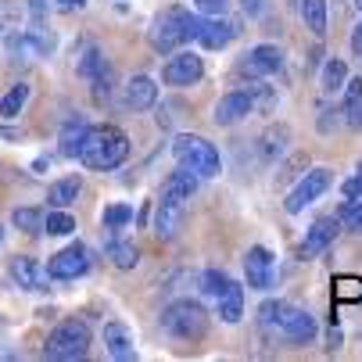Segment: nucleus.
Returning <instances> with one entry per match:
<instances>
[{"label": "nucleus", "mask_w": 362, "mask_h": 362, "mask_svg": "<svg viewBox=\"0 0 362 362\" xmlns=\"http://www.w3.org/2000/svg\"><path fill=\"white\" fill-rule=\"evenodd\" d=\"M126 158H129V136L122 129H115V126H93V129H86V136L79 144V162L86 169L108 173V169H119Z\"/></svg>", "instance_id": "nucleus-1"}, {"label": "nucleus", "mask_w": 362, "mask_h": 362, "mask_svg": "<svg viewBox=\"0 0 362 362\" xmlns=\"http://www.w3.org/2000/svg\"><path fill=\"white\" fill-rule=\"evenodd\" d=\"M162 330L173 334L176 341H201L204 334H209V313L190 298L173 301L162 313Z\"/></svg>", "instance_id": "nucleus-2"}, {"label": "nucleus", "mask_w": 362, "mask_h": 362, "mask_svg": "<svg viewBox=\"0 0 362 362\" xmlns=\"http://www.w3.org/2000/svg\"><path fill=\"white\" fill-rule=\"evenodd\" d=\"M173 154L176 162L187 165L190 173H197L201 180H212L223 173V162H219V151L204 140V136H176L173 144Z\"/></svg>", "instance_id": "nucleus-3"}, {"label": "nucleus", "mask_w": 362, "mask_h": 362, "mask_svg": "<svg viewBox=\"0 0 362 362\" xmlns=\"http://www.w3.org/2000/svg\"><path fill=\"white\" fill-rule=\"evenodd\" d=\"M86 348H90V327L83 320H65L54 334L47 337L43 355L58 358V362H76V358L86 355Z\"/></svg>", "instance_id": "nucleus-4"}, {"label": "nucleus", "mask_w": 362, "mask_h": 362, "mask_svg": "<svg viewBox=\"0 0 362 362\" xmlns=\"http://www.w3.org/2000/svg\"><path fill=\"white\" fill-rule=\"evenodd\" d=\"M187 18H190V11H183V8H165L158 18H154L151 22V43H154V50L173 54L180 43H187Z\"/></svg>", "instance_id": "nucleus-5"}, {"label": "nucleus", "mask_w": 362, "mask_h": 362, "mask_svg": "<svg viewBox=\"0 0 362 362\" xmlns=\"http://www.w3.org/2000/svg\"><path fill=\"white\" fill-rule=\"evenodd\" d=\"M330 187H334V173H330V169H313V173H305V180L287 194L284 209H287L291 216H298V212H305L313 201H320Z\"/></svg>", "instance_id": "nucleus-6"}, {"label": "nucleus", "mask_w": 362, "mask_h": 362, "mask_svg": "<svg viewBox=\"0 0 362 362\" xmlns=\"http://www.w3.org/2000/svg\"><path fill=\"white\" fill-rule=\"evenodd\" d=\"M244 276H247V287L251 291H269L273 284H276V262H273V251L269 247H262V244H255V247H247V255H244Z\"/></svg>", "instance_id": "nucleus-7"}, {"label": "nucleus", "mask_w": 362, "mask_h": 362, "mask_svg": "<svg viewBox=\"0 0 362 362\" xmlns=\"http://www.w3.org/2000/svg\"><path fill=\"white\" fill-rule=\"evenodd\" d=\"M187 201L190 197H183V194H176V190H162V201H158V212H154V233L158 237H176L180 233V226H183V216H187Z\"/></svg>", "instance_id": "nucleus-8"}, {"label": "nucleus", "mask_w": 362, "mask_h": 362, "mask_svg": "<svg viewBox=\"0 0 362 362\" xmlns=\"http://www.w3.org/2000/svg\"><path fill=\"white\" fill-rule=\"evenodd\" d=\"M201 76H204V62L194 54V50H180V54H173L162 69V79L169 86H194Z\"/></svg>", "instance_id": "nucleus-9"}, {"label": "nucleus", "mask_w": 362, "mask_h": 362, "mask_svg": "<svg viewBox=\"0 0 362 362\" xmlns=\"http://www.w3.org/2000/svg\"><path fill=\"white\" fill-rule=\"evenodd\" d=\"M276 330L280 337L294 341V344H308V341H316V320L305 313V308H294V305H284V313L276 320Z\"/></svg>", "instance_id": "nucleus-10"}, {"label": "nucleus", "mask_w": 362, "mask_h": 362, "mask_svg": "<svg viewBox=\"0 0 362 362\" xmlns=\"http://www.w3.org/2000/svg\"><path fill=\"white\" fill-rule=\"evenodd\" d=\"M90 269V251L83 244H69L65 251H58L54 258L47 262V273L54 280H76Z\"/></svg>", "instance_id": "nucleus-11"}, {"label": "nucleus", "mask_w": 362, "mask_h": 362, "mask_svg": "<svg viewBox=\"0 0 362 362\" xmlns=\"http://www.w3.org/2000/svg\"><path fill=\"white\" fill-rule=\"evenodd\" d=\"M280 65H284L280 47H273V43H258V47H251L247 54H244L240 72H244V76H255V79H262V76L280 72Z\"/></svg>", "instance_id": "nucleus-12"}, {"label": "nucleus", "mask_w": 362, "mask_h": 362, "mask_svg": "<svg viewBox=\"0 0 362 362\" xmlns=\"http://www.w3.org/2000/svg\"><path fill=\"white\" fill-rule=\"evenodd\" d=\"M337 233H341V219H337V216H323V219H316L313 226H308L305 240H301V258H316V255H323V251L337 240Z\"/></svg>", "instance_id": "nucleus-13"}, {"label": "nucleus", "mask_w": 362, "mask_h": 362, "mask_svg": "<svg viewBox=\"0 0 362 362\" xmlns=\"http://www.w3.org/2000/svg\"><path fill=\"white\" fill-rule=\"evenodd\" d=\"M237 36V25L223 15H212V18H197V29H194V40H201V47L209 50H223L230 47V40Z\"/></svg>", "instance_id": "nucleus-14"}, {"label": "nucleus", "mask_w": 362, "mask_h": 362, "mask_svg": "<svg viewBox=\"0 0 362 362\" xmlns=\"http://www.w3.org/2000/svg\"><path fill=\"white\" fill-rule=\"evenodd\" d=\"M11 276H15V284L22 287V291H47V269L36 262V258H29V255H15L11 258Z\"/></svg>", "instance_id": "nucleus-15"}, {"label": "nucleus", "mask_w": 362, "mask_h": 362, "mask_svg": "<svg viewBox=\"0 0 362 362\" xmlns=\"http://www.w3.org/2000/svg\"><path fill=\"white\" fill-rule=\"evenodd\" d=\"M255 108H251V97L244 93V90H230L219 105H216V126H237L240 119H247Z\"/></svg>", "instance_id": "nucleus-16"}, {"label": "nucleus", "mask_w": 362, "mask_h": 362, "mask_svg": "<svg viewBox=\"0 0 362 362\" xmlns=\"http://www.w3.org/2000/svg\"><path fill=\"white\" fill-rule=\"evenodd\" d=\"M154 100H158V86H154L151 76H136V79L126 83V105H129L133 112L154 108Z\"/></svg>", "instance_id": "nucleus-17"}, {"label": "nucleus", "mask_w": 362, "mask_h": 362, "mask_svg": "<svg viewBox=\"0 0 362 362\" xmlns=\"http://www.w3.org/2000/svg\"><path fill=\"white\" fill-rule=\"evenodd\" d=\"M105 344H108V355H112V358H119V362L136 358L133 334H129V327H122V323H108V327H105Z\"/></svg>", "instance_id": "nucleus-18"}, {"label": "nucleus", "mask_w": 362, "mask_h": 362, "mask_svg": "<svg viewBox=\"0 0 362 362\" xmlns=\"http://www.w3.org/2000/svg\"><path fill=\"white\" fill-rule=\"evenodd\" d=\"M216 305H219V320H223V323H240V320H244V287L230 280Z\"/></svg>", "instance_id": "nucleus-19"}, {"label": "nucleus", "mask_w": 362, "mask_h": 362, "mask_svg": "<svg viewBox=\"0 0 362 362\" xmlns=\"http://www.w3.org/2000/svg\"><path fill=\"white\" fill-rule=\"evenodd\" d=\"M298 15L313 36H327V0H301Z\"/></svg>", "instance_id": "nucleus-20"}, {"label": "nucleus", "mask_w": 362, "mask_h": 362, "mask_svg": "<svg viewBox=\"0 0 362 362\" xmlns=\"http://www.w3.org/2000/svg\"><path fill=\"white\" fill-rule=\"evenodd\" d=\"M79 190H83V180H79V176H65V180H58L54 187L47 190L50 209H69V204H76Z\"/></svg>", "instance_id": "nucleus-21"}, {"label": "nucleus", "mask_w": 362, "mask_h": 362, "mask_svg": "<svg viewBox=\"0 0 362 362\" xmlns=\"http://www.w3.org/2000/svg\"><path fill=\"white\" fill-rule=\"evenodd\" d=\"M86 129L90 126L83 119H69L65 122V129H62V154H65V158H79V144H83Z\"/></svg>", "instance_id": "nucleus-22"}, {"label": "nucleus", "mask_w": 362, "mask_h": 362, "mask_svg": "<svg viewBox=\"0 0 362 362\" xmlns=\"http://www.w3.org/2000/svg\"><path fill=\"white\" fill-rule=\"evenodd\" d=\"M344 83H348V65H344L341 58H330V62L323 65V79H320L323 93H341Z\"/></svg>", "instance_id": "nucleus-23"}, {"label": "nucleus", "mask_w": 362, "mask_h": 362, "mask_svg": "<svg viewBox=\"0 0 362 362\" xmlns=\"http://www.w3.org/2000/svg\"><path fill=\"white\" fill-rule=\"evenodd\" d=\"M108 258H112V266L115 269H133L136 266V258H140V251L129 244V240H108Z\"/></svg>", "instance_id": "nucleus-24"}, {"label": "nucleus", "mask_w": 362, "mask_h": 362, "mask_svg": "<svg viewBox=\"0 0 362 362\" xmlns=\"http://www.w3.org/2000/svg\"><path fill=\"white\" fill-rule=\"evenodd\" d=\"M244 93L251 97V108H255V112H273V108H276V90L266 86V83L255 79V83L244 86Z\"/></svg>", "instance_id": "nucleus-25"}, {"label": "nucleus", "mask_w": 362, "mask_h": 362, "mask_svg": "<svg viewBox=\"0 0 362 362\" xmlns=\"http://www.w3.org/2000/svg\"><path fill=\"white\" fill-rule=\"evenodd\" d=\"M341 112L348 115V122L358 126V119H362V79L344 83V105H341Z\"/></svg>", "instance_id": "nucleus-26"}, {"label": "nucleus", "mask_w": 362, "mask_h": 362, "mask_svg": "<svg viewBox=\"0 0 362 362\" xmlns=\"http://www.w3.org/2000/svg\"><path fill=\"white\" fill-rule=\"evenodd\" d=\"M25 100H29V86H25V83L11 86L4 97H0V115H4V119H15V115L25 108Z\"/></svg>", "instance_id": "nucleus-27"}, {"label": "nucleus", "mask_w": 362, "mask_h": 362, "mask_svg": "<svg viewBox=\"0 0 362 362\" xmlns=\"http://www.w3.org/2000/svg\"><path fill=\"white\" fill-rule=\"evenodd\" d=\"M43 233H50V237L76 233V219H72L65 209H54V212H47V219H43Z\"/></svg>", "instance_id": "nucleus-28"}, {"label": "nucleus", "mask_w": 362, "mask_h": 362, "mask_svg": "<svg viewBox=\"0 0 362 362\" xmlns=\"http://www.w3.org/2000/svg\"><path fill=\"white\" fill-rule=\"evenodd\" d=\"M43 219H47L43 209H15L11 212V223L25 233H43Z\"/></svg>", "instance_id": "nucleus-29"}, {"label": "nucleus", "mask_w": 362, "mask_h": 362, "mask_svg": "<svg viewBox=\"0 0 362 362\" xmlns=\"http://www.w3.org/2000/svg\"><path fill=\"white\" fill-rule=\"evenodd\" d=\"M79 76H86V79H93V76H100V72H105L108 65H105V58H100V50L97 47H86V54L79 58Z\"/></svg>", "instance_id": "nucleus-30"}, {"label": "nucleus", "mask_w": 362, "mask_h": 362, "mask_svg": "<svg viewBox=\"0 0 362 362\" xmlns=\"http://www.w3.org/2000/svg\"><path fill=\"white\" fill-rule=\"evenodd\" d=\"M100 223H105V230H122L126 223H133V209L129 204H112V209H105Z\"/></svg>", "instance_id": "nucleus-31"}, {"label": "nucleus", "mask_w": 362, "mask_h": 362, "mask_svg": "<svg viewBox=\"0 0 362 362\" xmlns=\"http://www.w3.org/2000/svg\"><path fill=\"white\" fill-rule=\"evenodd\" d=\"M334 298L337 301H362V280L358 276H341L334 284Z\"/></svg>", "instance_id": "nucleus-32"}, {"label": "nucleus", "mask_w": 362, "mask_h": 362, "mask_svg": "<svg viewBox=\"0 0 362 362\" xmlns=\"http://www.w3.org/2000/svg\"><path fill=\"white\" fill-rule=\"evenodd\" d=\"M226 284H230V276L219 273V269H209V273L201 276V291L209 294V298H216V301H219V294L226 291Z\"/></svg>", "instance_id": "nucleus-33"}, {"label": "nucleus", "mask_w": 362, "mask_h": 362, "mask_svg": "<svg viewBox=\"0 0 362 362\" xmlns=\"http://www.w3.org/2000/svg\"><path fill=\"white\" fill-rule=\"evenodd\" d=\"M341 226H348V230H355V233H362V201H348L344 209H341Z\"/></svg>", "instance_id": "nucleus-34"}, {"label": "nucleus", "mask_w": 362, "mask_h": 362, "mask_svg": "<svg viewBox=\"0 0 362 362\" xmlns=\"http://www.w3.org/2000/svg\"><path fill=\"white\" fill-rule=\"evenodd\" d=\"M280 313H284V301H266L262 308H258V323H262L266 330H276Z\"/></svg>", "instance_id": "nucleus-35"}, {"label": "nucleus", "mask_w": 362, "mask_h": 362, "mask_svg": "<svg viewBox=\"0 0 362 362\" xmlns=\"http://www.w3.org/2000/svg\"><path fill=\"white\" fill-rule=\"evenodd\" d=\"M240 8H244L247 18H262L269 11V0H240Z\"/></svg>", "instance_id": "nucleus-36"}, {"label": "nucleus", "mask_w": 362, "mask_h": 362, "mask_svg": "<svg viewBox=\"0 0 362 362\" xmlns=\"http://www.w3.org/2000/svg\"><path fill=\"white\" fill-rule=\"evenodd\" d=\"M4 29H18V11L15 4H0V33Z\"/></svg>", "instance_id": "nucleus-37"}, {"label": "nucleus", "mask_w": 362, "mask_h": 362, "mask_svg": "<svg viewBox=\"0 0 362 362\" xmlns=\"http://www.w3.org/2000/svg\"><path fill=\"white\" fill-rule=\"evenodd\" d=\"M194 8L201 15H223L226 11V0H194Z\"/></svg>", "instance_id": "nucleus-38"}, {"label": "nucleus", "mask_w": 362, "mask_h": 362, "mask_svg": "<svg viewBox=\"0 0 362 362\" xmlns=\"http://www.w3.org/2000/svg\"><path fill=\"white\" fill-rule=\"evenodd\" d=\"M29 15H33V25H43V18H47V0H29Z\"/></svg>", "instance_id": "nucleus-39"}, {"label": "nucleus", "mask_w": 362, "mask_h": 362, "mask_svg": "<svg viewBox=\"0 0 362 362\" xmlns=\"http://www.w3.org/2000/svg\"><path fill=\"white\" fill-rule=\"evenodd\" d=\"M341 190H344V197H348V201H358V197H362V183H358V176L344 180V187H341Z\"/></svg>", "instance_id": "nucleus-40"}, {"label": "nucleus", "mask_w": 362, "mask_h": 362, "mask_svg": "<svg viewBox=\"0 0 362 362\" xmlns=\"http://www.w3.org/2000/svg\"><path fill=\"white\" fill-rule=\"evenodd\" d=\"M348 43H351V50H355V54H362V22L351 29V40H348Z\"/></svg>", "instance_id": "nucleus-41"}, {"label": "nucleus", "mask_w": 362, "mask_h": 362, "mask_svg": "<svg viewBox=\"0 0 362 362\" xmlns=\"http://www.w3.org/2000/svg\"><path fill=\"white\" fill-rule=\"evenodd\" d=\"M86 8V0H58V11H79Z\"/></svg>", "instance_id": "nucleus-42"}, {"label": "nucleus", "mask_w": 362, "mask_h": 362, "mask_svg": "<svg viewBox=\"0 0 362 362\" xmlns=\"http://www.w3.org/2000/svg\"><path fill=\"white\" fill-rule=\"evenodd\" d=\"M330 348H341V330H330Z\"/></svg>", "instance_id": "nucleus-43"}, {"label": "nucleus", "mask_w": 362, "mask_h": 362, "mask_svg": "<svg viewBox=\"0 0 362 362\" xmlns=\"http://www.w3.org/2000/svg\"><path fill=\"white\" fill-rule=\"evenodd\" d=\"M355 176H358V183H362V162H358V173H355Z\"/></svg>", "instance_id": "nucleus-44"}, {"label": "nucleus", "mask_w": 362, "mask_h": 362, "mask_svg": "<svg viewBox=\"0 0 362 362\" xmlns=\"http://www.w3.org/2000/svg\"><path fill=\"white\" fill-rule=\"evenodd\" d=\"M0 244H4V226H0Z\"/></svg>", "instance_id": "nucleus-45"}, {"label": "nucleus", "mask_w": 362, "mask_h": 362, "mask_svg": "<svg viewBox=\"0 0 362 362\" xmlns=\"http://www.w3.org/2000/svg\"><path fill=\"white\" fill-rule=\"evenodd\" d=\"M355 8H358V11H362V0H355Z\"/></svg>", "instance_id": "nucleus-46"}, {"label": "nucleus", "mask_w": 362, "mask_h": 362, "mask_svg": "<svg viewBox=\"0 0 362 362\" xmlns=\"http://www.w3.org/2000/svg\"><path fill=\"white\" fill-rule=\"evenodd\" d=\"M358 126H362V119H358Z\"/></svg>", "instance_id": "nucleus-47"}]
</instances>
